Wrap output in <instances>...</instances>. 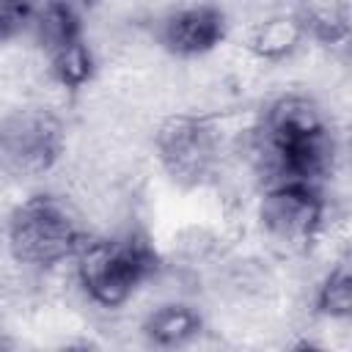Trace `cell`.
<instances>
[{
    "label": "cell",
    "instance_id": "1",
    "mask_svg": "<svg viewBox=\"0 0 352 352\" xmlns=\"http://www.w3.org/2000/svg\"><path fill=\"white\" fill-rule=\"evenodd\" d=\"M336 146L327 132L322 110L308 96H280L264 118L261 160L270 184H308L319 182L333 168Z\"/></svg>",
    "mask_w": 352,
    "mask_h": 352
},
{
    "label": "cell",
    "instance_id": "2",
    "mask_svg": "<svg viewBox=\"0 0 352 352\" xmlns=\"http://www.w3.org/2000/svg\"><path fill=\"white\" fill-rule=\"evenodd\" d=\"M85 234L77 214L52 195L22 201L8 220L11 256L30 267H52L82 250Z\"/></svg>",
    "mask_w": 352,
    "mask_h": 352
},
{
    "label": "cell",
    "instance_id": "3",
    "mask_svg": "<svg viewBox=\"0 0 352 352\" xmlns=\"http://www.w3.org/2000/svg\"><path fill=\"white\" fill-rule=\"evenodd\" d=\"M77 256H80V280L88 297L104 308H116L126 302L157 267V256L151 245L135 234L85 242Z\"/></svg>",
    "mask_w": 352,
    "mask_h": 352
},
{
    "label": "cell",
    "instance_id": "4",
    "mask_svg": "<svg viewBox=\"0 0 352 352\" xmlns=\"http://www.w3.org/2000/svg\"><path fill=\"white\" fill-rule=\"evenodd\" d=\"M63 151V126L44 107H22L0 121V168L19 179L47 173Z\"/></svg>",
    "mask_w": 352,
    "mask_h": 352
},
{
    "label": "cell",
    "instance_id": "5",
    "mask_svg": "<svg viewBox=\"0 0 352 352\" xmlns=\"http://www.w3.org/2000/svg\"><path fill=\"white\" fill-rule=\"evenodd\" d=\"M322 217L324 201L319 195V187L308 184H270L258 206L264 231L292 248L311 242L322 228Z\"/></svg>",
    "mask_w": 352,
    "mask_h": 352
},
{
    "label": "cell",
    "instance_id": "6",
    "mask_svg": "<svg viewBox=\"0 0 352 352\" xmlns=\"http://www.w3.org/2000/svg\"><path fill=\"white\" fill-rule=\"evenodd\" d=\"M214 129L195 116H173L157 132V151L173 179L198 182L214 160Z\"/></svg>",
    "mask_w": 352,
    "mask_h": 352
},
{
    "label": "cell",
    "instance_id": "7",
    "mask_svg": "<svg viewBox=\"0 0 352 352\" xmlns=\"http://www.w3.org/2000/svg\"><path fill=\"white\" fill-rule=\"evenodd\" d=\"M226 14L217 6L201 3L173 11L162 22V44L182 58L204 55L226 38Z\"/></svg>",
    "mask_w": 352,
    "mask_h": 352
},
{
    "label": "cell",
    "instance_id": "8",
    "mask_svg": "<svg viewBox=\"0 0 352 352\" xmlns=\"http://www.w3.org/2000/svg\"><path fill=\"white\" fill-rule=\"evenodd\" d=\"M201 330V316L190 308V305H162L157 308L146 324H143V333L160 344V346H176V344H184L187 338H192L195 333Z\"/></svg>",
    "mask_w": 352,
    "mask_h": 352
},
{
    "label": "cell",
    "instance_id": "9",
    "mask_svg": "<svg viewBox=\"0 0 352 352\" xmlns=\"http://www.w3.org/2000/svg\"><path fill=\"white\" fill-rule=\"evenodd\" d=\"M316 302H319V311L330 319H346L352 314V275H349L346 261L330 270V275L319 286Z\"/></svg>",
    "mask_w": 352,
    "mask_h": 352
},
{
    "label": "cell",
    "instance_id": "10",
    "mask_svg": "<svg viewBox=\"0 0 352 352\" xmlns=\"http://www.w3.org/2000/svg\"><path fill=\"white\" fill-rule=\"evenodd\" d=\"M50 69L55 80L66 88H80L91 77V52L85 41H74L50 55Z\"/></svg>",
    "mask_w": 352,
    "mask_h": 352
},
{
    "label": "cell",
    "instance_id": "11",
    "mask_svg": "<svg viewBox=\"0 0 352 352\" xmlns=\"http://www.w3.org/2000/svg\"><path fill=\"white\" fill-rule=\"evenodd\" d=\"M33 16L30 0H0V44L19 36Z\"/></svg>",
    "mask_w": 352,
    "mask_h": 352
}]
</instances>
